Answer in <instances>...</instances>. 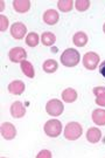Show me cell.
<instances>
[{
  "instance_id": "obj_18",
  "label": "cell",
  "mask_w": 105,
  "mask_h": 158,
  "mask_svg": "<svg viewBox=\"0 0 105 158\" xmlns=\"http://www.w3.org/2000/svg\"><path fill=\"white\" fill-rule=\"evenodd\" d=\"M21 70L22 73L25 74L27 77L29 79H33L34 76H35V72H34V68L32 66V63L28 62V61H22L21 62Z\"/></svg>"
},
{
  "instance_id": "obj_17",
  "label": "cell",
  "mask_w": 105,
  "mask_h": 158,
  "mask_svg": "<svg viewBox=\"0 0 105 158\" xmlns=\"http://www.w3.org/2000/svg\"><path fill=\"white\" fill-rule=\"evenodd\" d=\"M72 42L77 47H84V46L88 44V36L84 32H78L74 35L72 38Z\"/></svg>"
},
{
  "instance_id": "obj_11",
  "label": "cell",
  "mask_w": 105,
  "mask_h": 158,
  "mask_svg": "<svg viewBox=\"0 0 105 158\" xmlns=\"http://www.w3.org/2000/svg\"><path fill=\"white\" fill-rule=\"evenodd\" d=\"M13 7L18 13H26L30 8V1L29 0H14Z\"/></svg>"
},
{
  "instance_id": "obj_13",
  "label": "cell",
  "mask_w": 105,
  "mask_h": 158,
  "mask_svg": "<svg viewBox=\"0 0 105 158\" xmlns=\"http://www.w3.org/2000/svg\"><path fill=\"white\" fill-rule=\"evenodd\" d=\"M102 138V132L98 128H90L87 132V139H88L90 143H97V142L100 141Z\"/></svg>"
},
{
  "instance_id": "obj_22",
  "label": "cell",
  "mask_w": 105,
  "mask_h": 158,
  "mask_svg": "<svg viewBox=\"0 0 105 158\" xmlns=\"http://www.w3.org/2000/svg\"><path fill=\"white\" fill-rule=\"evenodd\" d=\"M39 40H40L39 34L32 32V33H29L27 35V38H26V44H27V46H29V47H35V46L39 45Z\"/></svg>"
},
{
  "instance_id": "obj_10",
  "label": "cell",
  "mask_w": 105,
  "mask_h": 158,
  "mask_svg": "<svg viewBox=\"0 0 105 158\" xmlns=\"http://www.w3.org/2000/svg\"><path fill=\"white\" fill-rule=\"evenodd\" d=\"M59 13L55 10H48L44 12L43 14V21L47 25H55L59 21Z\"/></svg>"
},
{
  "instance_id": "obj_15",
  "label": "cell",
  "mask_w": 105,
  "mask_h": 158,
  "mask_svg": "<svg viewBox=\"0 0 105 158\" xmlns=\"http://www.w3.org/2000/svg\"><path fill=\"white\" fill-rule=\"evenodd\" d=\"M92 121L96 125H105V110L96 109L92 111Z\"/></svg>"
},
{
  "instance_id": "obj_16",
  "label": "cell",
  "mask_w": 105,
  "mask_h": 158,
  "mask_svg": "<svg viewBox=\"0 0 105 158\" xmlns=\"http://www.w3.org/2000/svg\"><path fill=\"white\" fill-rule=\"evenodd\" d=\"M62 98L67 103H72L77 100V91L72 88H68L62 93Z\"/></svg>"
},
{
  "instance_id": "obj_20",
  "label": "cell",
  "mask_w": 105,
  "mask_h": 158,
  "mask_svg": "<svg viewBox=\"0 0 105 158\" xmlns=\"http://www.w3.org/2000/svg\"><path fill=\"white\" fill-rule=\"evenodd\" d=\"M57 7L62 12H70L74 7V1H71V0H60L57 2Z\"/></svg>"
},
{
  "instance_id": "obj_7",
  "label": "cell",
  "mask_w": 105,
  "mask_h": 158,
  "mask_svg": "<svg viewBox=\"0 0 105 158\" xmlns=\"http://www.w3.org/2000/svg\"><path fill=\"white\" fill-rule=\"evenodd\" d=\"M1 136L5 138V139H13L15 136H17V129L15 127L10 123V122H5L1 124Z\"/></svg>"
},
{
  "instance_id": "obj_19",
  "label": "cell",
  "mask_w": 105,
  "mask_h": 158,
  "mask_svg": "<svg viewBox=\"0 0 105 158\" xmlns=\"http://www.w3.org/2000/svg\"><path fill=\"white\" fill-rule=\"evenodd\" d=\"M55 41H56L55 34H53L51 32H44L41 35V42L44 46H53L55 44Z\"/></svg>"
},
{
  "instance_id": "obj_8",
  "label": "cell",
  "mask_w": 105,
  "mask_h": 158,
  "mask_svg": "<svg viewBox=\"0 0 105 158\" xmlns=\"http://www.w3.org/2000/svg\"><path fill=\"white\" fill-rule=\"evenodd\" d=\"M27 33V28L22 23H15L12 25L11 27V34L14 39L20 40L25 36V34Z\"/></svg>"
},
{
  "instance_id": "obj_5",
  "label": "cell",
  "mask_w": 105,
  "mask_h": 158,
  "mask_svg": "<svg viewBox=\"0 0 105 158\" xmlns=\"http://www.w3.org/2000/svg\"><path fill=\"white\" fill-rule=\"evenodd\" d=\"M99 63V55L95 52H89L83 56V66L88 70H95Z\"/></svg>"
},
{
  "instance_id": "obj_4",
  "label": "cell",
  "mask_w": 105,
  "mask_h": 158,
  "mask_svg": "<svg viewBox=\"0 0 105 158\" xmlns=\"http://www.w3.org/2000/svg\"><path fill=\"white\" fill-rule=\"evenodd\" d=\"M64 110V106L60 100H50L47 106H46V111L49 114L50 116H60Z\"/></svg>"
},
{
  "instance_id": "obj_24",
  "label": "cell",
  "mask_w": 105,
  "mask_h": 158,
  "mask_svg": "<svg viewBox=\"0 0 105 158\" xmlns=\"http://www.w3.org/2000/svg\"><path fill=\"white\" fill-rule=\"evenodd\" d=\"M8 28V19L5 15H0V31L1 32H5L6 29Z\"/></svg>"
},
{
  "instance_id": "obj_12",
  "label": "cell",
  "mask_w": 105,
  "mask_h": 158,
  "mask_svg": "<svg viewBox=\"0 0 105 158\" xmlns=\"http://www.w3.org/2000/svg\"><path fill=\"white\" fill-rule=\"evenodd\" d=\"M8 91L13 95H21L25 91V83L22 81H13L8 85Z\"/></svg>"
},
{
  "instance_id": "obj_14",
  "label": "cell",
  "mask_w": 105,
  "mask_h": 158,
  "mask_svg": "<svg viewBox=\"0 0 105 158\" xmlns=\"http://www.w3.org/2000/svg\"><path fill=\"white\" fill-rule=\"evenodd\" d=\"M94 94L96 96V104H98L100 107H105V87L94 88Z\"/></svg>"
},
{
  "instance_id": "obj_21",
  "label": "cell",
  "mask_w": 105,
  "mask_h": 158,
  "mask_svg": "<svg viewBox=\"0 0 105 158\" xmlns=\"http://www.w3.org/2000/svg\"><path fill=\"white\" fill-rule=\"evenodd\" d=\"M57 68H59V64L55 60H47L43 63V70L46 73H54L57 70Z\"/></svg>"
},
{
  "instance_id": "obj_23",
  "label": "cell",
  "mask_w": 105,
  "mask_h": 158,
  "mask_svg": "<svg viewBox=\"0 0 105 158\" xmlns=\"http://www.w3.org/2000/svg\"><path fill=\"white\" fill-rule=\"evenodd\" d=\"M76 10L79 12H85L90 7V1L89 0H77L75 2Z\"/></svg>"
},
{
  "instance_id": "obj_25",
  "label": "cell",
  "mask_w": 105,
  "mask_h": 158,
  "mask_svg": "<svg viewBox=\"0 0 105 158\" xmlns=\"http://www.w3.org/2000/svg\"><path fill=\"white\" fill-rule=\"evenodd\" d=\"M50 157H51V152H50L49 150H42L36 156V158H50Z\"/></svg>"
},
{
  "instance_id": "obj_2",
  "label": "cell",
  "mask_w": 105,
  "mask_h": 158,
  "mask_svg": "<svg viewBox=\"0 0 105 158\" xmlns=\"http://www.w3.org/2000/svg\"><path fill=\"white\" fill-rule=\"evenodd\" d=\"M83 129L79 123L77 122H70L66 125V129H64V137L69 141H76L81 136H82Z\"/></svg>"
},
{
  "instance_id": "obj_27",
  "label": "cell",
  "mask_w": 105,
  "mask_h": 158,
  "mask_svg": "<svg viewBox=\"0 0 105 158\" xmlns=\"http://www.w3.org/2000/svg\"><path fill=\"white\" fill-rule=\"evenodd\" d=\"M0 5H1V12H2L4 11V8H5V2L1 0V1H0Z\"/></svg>"
},
{
  "instance_id": "obj_28",
  "label": "cell",
  "mask_w": 105,
  "mask_h": 158,
  "mask_svg": "<svg viewBox=\"0 0 105 158\" xmlns=\"http://www.w3.org/2000/svg\"><path fill=\"white\" fill-rule=\"evenodd\" d=\"M103 31H104V33H105V23H104V26H103Z\"/></svg>"
},
{
  "instance_id": "obj_3",
  "label": "cell",
  "mask_w": 105,
  "mask_h": 158,
  "mask_svg": "<svg viewBox=\"0 0 105 158\" xmlns=\"http://www.w3.org/2000/svg\"><path fill=\"white\" fill-rule=\"evenodd\" d=\"M44 132L49 137H57L62 132V123L59 119H50L44 124Z\"/></svg>"
},
{
  "instance_id": "obj_26",
  "label": "cell",
  "mask_w": 105,
  "mask_h": 158,
  "mask_svg": "<svg viewBox=\"0 0 105 158\" xmlns=\"http://www.w3.org/2000/svg\"><path fill=\"white\" fill-rule=\"evenodd\" d=\"M99 73L103 75L105 77V61L104 62H102L100 63V66H99Z\"/></svg>"
},
{
  "instance_id": "obj_1",
  "label": "cell",
  "mask_w": 105,
  "mask_h": 158,
  "mask_svg": "<svg viewBox=\"0 0 105 158\" xmlns=\"http://www.w3.org/2000/svg\"><path fill=\"white\" fill-rule=\"evenodd\" d=\"M81 55L76 49L74 48H68L62 53L61 55V62L66 67H75L79 62Z\"/></svg>"
},
{
  "instance_id": "obj_9",
  "label": "cell",
  "mask_w": 105,
  "mask_h": 158,
  "mask_svg": "<svg viewBox=\"0 0 105 158\" xmlns=\"http://www.w3.org/2000/svg\"><path fill=\"white\" fill-rule=\"evenodd\" d=\"M26 114V108L21 102H14L11 106V115L14 118H21Z\"/></svg>"
},
{
  "instance_id": "obj_6",
  "label": "cell",
  "mask_w": 105,
  "mask_h": 158,
  "mask_svg": "<svg viewBox=\"0 0 105 158\" xmlns=\"http://www.w3.org/2000/svg\"><path fill=\"white\" fill-rule=\"evenodd\" d=\"M8 56H10V60H11L12 62L21 63L27 57V53L21 47H14V48H12L11 51H10Z\"/></svg>"
}]
</instances>
